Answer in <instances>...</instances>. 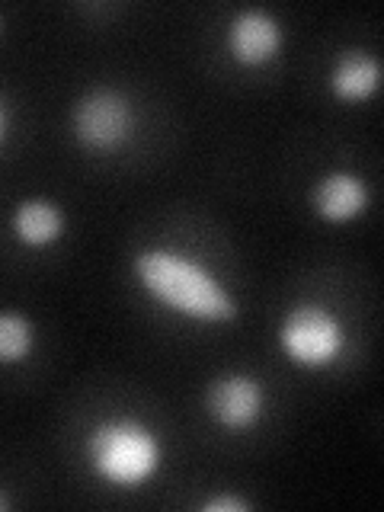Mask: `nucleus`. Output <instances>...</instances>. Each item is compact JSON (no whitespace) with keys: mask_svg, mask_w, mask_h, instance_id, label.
I'll return each mask as SVG.
<instances>
[{"mask_svg":"<svg viewBox=\"0 0 384 512\" xmlns=\"http://www.w3.org/2000/svg\"><path fill=\"white\" fill-rule=\"evenodd\" d=\"M71 132L84 151L116 154L138 132V109L116 87H93L71 109Z\"/></svg>","mask_w":384,"mask_h":512,"instance_id":"4","label":"nucleus"},{"mask_svg":"<svg viewBox=\"0 0 384 512\" xmlns=\"http://www.w3.org/2000/svg\"><path fill=\"white\" fill-rule=\"evenodd\" d=\"M13 503H10V496H7V490H0V512H7Z\"/></svg>","mask_w":384,"mask_h":512,"instance_id":"13","label":"nucleus"},{"mask_svg":"<svg viewBox=\"0 0 384 512\" xmlns=\"http://www.w3.org/2000/svg\"><path fill=\"white\" fill-rule=\"evenodd\" d=\"M269 410L266 384L250 372H221L205 388V413L224 432H250Z\"/></svg>","mask_w":384,"mask_h":512,"instance_id":"5","label":"nucleus"},{"mask_svg":"<svg viewBox=\"0 0 384 512\" xmlns=\"http://www.w3.org/2000/svg\"><path fill=\"white\" fill-rule=\"evenodd\" d=\"M135 282L160 311L196 324H231L240 317L234 292L205 263L173 247H144L132 256Z\"/></svg>","mask_w":384,"mask_h":512,"instance_id":"1","label":"nucleus"},{"mask_svg":"<svg viewBox=\"0 0 384 512\" xmlns=\"http://www.w3.org/2000/svg\"><path fill=\"white\" fill-rule=\"evenodd\" d=\"M90 474L112 490H141L160 474L167 448L160 432L138 416H106L84 439Z\"/></svg>","mask_w":384,"mask_h":512,"instance_id":"2","label":"nucleus"},{"mask_svg":"<svg viewBox=\"0 0 384 512\" xmlns=\"http://www.w3.org/2000/svg\"><path fill=\"white\" fill-rule=\"evenodd\" d=\"M0 32H4V16H0Z\"/></svg>","mask_w":384,"mask_h":512,"instance_id":"14","label":"nucleus"},{"mask_svg":"<svg viewBox=\"0 0 384 512\" xmlns=\"http://www.w3.org/2000/svg\"><path fill=\"white\" fill-rule=\"evenodd\" d=\"M279 352L301 372H327L343 359L349 330L343 317L324 301H295L276 327Z\"/></svg>","mask_w":384,"mask_h":512,"instance_id":"3","label":"nucleus"},{"mask_svg":"<svg viewBox=\"0 0 384 512\" xmlns=\"http://www.w3.org/2000/svg\"><path fill=\"white\" fill-rule=\"evenodd\" d=\"M381 90V61L365 48H349L330 71V93L346 106H362Z\"/></svg>","mask_w":384,"mask_h":512,"instance_id":"9","label":"nucleus"},{"mask_svg":"<svg viewBox=\"0 0 384 512\" xmlns=\"http://www.w3.org/2000/svg\"><path fill=\"white\" fill-rule=\"evenodd\" d=\"M68 231V215L64 208L48 196H32L16 202L10 212V234L26 250H48Z\"/></svg>","mask_w":384,"mask_h":512,"instance_id":"8","label":"nucleus"},{"mask_svg":"<svg viewBox=\"0 0 384 512\" xmlns=\"http://www.w3.org/2000/svg\"><path fill=\"white\" fill-rule=\"evenodd\" d=\"M285 48V26L276 13L263 7H244L231 16L224 29V52L244 71H260L272 64Z\"/></svg>","mask_w":384,"mask_h":512,"instance_id":"6","label":"nucleus"},{"mask_svg":"<svg viewBox=\"0 0 384 512\" xmlns=\"http://www.w3.org/2000/svg\"><path fill=\"white\" fill-rule=\"evenodd\" d=\"M202 512H250V500H244V496L237 493H215L208 496V500L199 503Z\"/></svg>","mask_w":384,"mask_h":512,"instance_id":"11","label":"nucleus"},{"mask_svg":"<svg viewBox=\"0 0 384 512\" xmlns=\"http://www.w3.org/2000/svg\"><path fill=\"white\" fill-rule=\"evenodd\" d=\"M311 205L320 221L343 228L372 208V186L356 170H330L314 183Z\"/></svg>","mask_w":384,"mask_h":512,"instance_id":"7","label":"nucleus"},{"mask_svg":"<svg viewBox=\"0 0 384 512\" xmlns=\"http://www.w3.org/2000/svg\"><path fill=\"white\" fill-rule=\"evenodd\" d=\"M39 330L23 311H0V368H16L32 359Z\"/></svg>","mask_w":384,"mask_h":512,"instance_id":"10","label":"nucleus"},{"mask_svg":"<svg viewBox=\"0 0 384 512\" xmlns=\"http://www.w3.org/2000/svg\"><path fill=\"white\" fill-rule=\"evenodd\" d=\"M10 132H13V109H10V103L4 100V96H0V148L7 144Z\"/></svg>","mask_w":384,"mask_h":512,"instance_id":"12","label":"nucleus"}]
</instances>
